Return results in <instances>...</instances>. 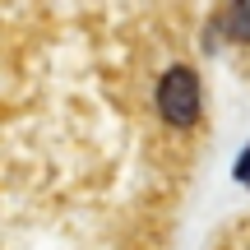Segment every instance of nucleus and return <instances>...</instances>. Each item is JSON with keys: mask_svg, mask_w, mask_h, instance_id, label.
Masks as SVG:
<instances>
[{"mask_svg": "<svg viewBox=\"0 0 250 250\" xmlns=\"http://www.w3.org/2000/svg\"><path fill=\"white\" fill-rule=\"evenodd\" d=\"M236 176H241V181H250V153L241 158V167H236Z\"/></svg>", "mask_w": 250, "mask_h": 250, "instance_id": "obj_3", "label": "nucleus"}, {"mask_svg": "<svg viewBox=\"0 0 250 250\" xmlns=\"http://www.w3.org/2000/svg\"><path fill=\"white\" fill-rule=\"evenodd\" d=\"M158 111L171 125H190L199 116V79H195V70L176 65V70L162 74V83H158Z\"/></svg>", "mask_w": 250, "mask_h": 250, "instance_id": "obj_1", "label": "nucleus"}, {"mask_svg": "<svg viewBox=\"0 0 250 250\" xmlns=\"http://www.w3.org/2000/svg\"><path fill=\"white\" fill-rule=\"evenodd\" d=\"M227 33H232V37H250V5L227 9Z\"/></svg>", "mask_w": 250, "mask_h": 250, "instance_id": "obj_2", "label": "nucleus"}]
</instances>
